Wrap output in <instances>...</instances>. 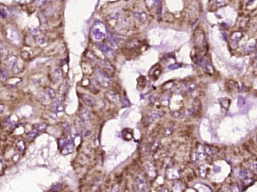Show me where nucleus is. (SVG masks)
I'll return each mask as SVG.
<instances>
[{"label": "nucleus", "instance_id": "obj_14", "mask_svg": "<svg viewBox=\"0 0 257 192\" xmlns=\"http://www.w3.org/2000/svg\"><path fill=\"white\" fill-rule=\"evenodd\" d=\"M255 44H256V40L255 39H249L246 43V44L244 46L243 49L245 53H250L253 50L254 48L255 47Z\"/></svg>", "mask_w": 257, "mask_h": 192}, {"label": "nucleus", "instance_id": "obj_48", "mask_svg": "<svg viewBox=\"0 0 257 192\" xmlns=\"http://www.w3.org/2000/svg\"><path fill=\"white\" fill-rule=\"evenodd\" d=\"M159 192H169V191L167 188H162L161 190H159Z\"/></svg>", "mask_w": 257, "mask_h": 192}, {"label": "nucleus", "instance_id": "obj_51", "mask_svg": "<svg viewBox=\"0 0 257 192\" xmlns=\"http://www.w3.org/2000/svg\"><path fill=\"white\" fill-rule=\"evenodd\" d=\"M256 54H257V47H256Z\"/></svg>", "mask_w": 257, "mask_h": 192}, {"label": "nucleus", "instance_id": "obj_36", "mask_svg": "<svg viewBox=\"0 0 257 192\" xmlns=\"http://www.w3.org/2000/svg\"><path fill=\"white\" fill-rule=\"evenodd\" d=\"M7 77V73L5 70H1V80H5Z\"/></svg>", "mask_w": 257, "mask_h": 192}, {"label": "nucleus", "instance_id": "obj_1", "mask_svg": "<svg viewBox=\"0 0 257 192\" xmlns=\"http://www.w3.org/2000/svg\"><path fill=\"white\" fill-rule=\"evenodd\" d=\"M96 78H97L98 82L100 83V85L102 86L104 88H107L109 87L111 84V77H109V75L107 74L105 72L102 71V70H97L96 73Z\"/></svg>", "mask_w": 257, "mask_h": 192}, {"label": "nucleus", "instance_id": "obj_43", "mask_svg": "<svg viewBox=\"0 0 257 192\" xmlns=\"http://www.w3.org/2000/svg\"><path fill=\"white\" fill-rule=\"evenodd\" d=\"M180 65H177V64H173V65H170V66H168V68L170 69V70H175V69H177L180 67Z\"/></svg>", "mask_w": 257, "mask_h": 192}, {"label": "nucleus", "instance_id": "obj_42", "mask_svg": "<svg viewBox=\"0 0 257 192\" xmlns=\"http://www.w3.org/2000/svg\"><path fill=\"white\" fill-rule=\"evenodd\" d=\"M46 42H47V40H46V39H45V37H41V38H40L39 39H38V43H39L40 45V44H42V45L45 44V43H46Z\"/></svg>", "mask_w": 257, "mask_h": 192}, {"label": "nucleus", "instance_id": "obj_34", "mask_svg": "<svg viewBox=\"0 0 257 192\" xmlns=\"http://www.w3.org/2000/svg\"><path fill=\"white\" fill-rule=\"evenodd\" d=\"M7 55H8V50H7V49L4 46L1 45V57H2V58L6 57Z\"/></svg>", "mask_w": 257, "mask_h": 192}, {"label": "nucleus", "instance_id": "obj_19", "mask_svg": "<svg viewBox=\"0 0 257 192\" xmlns=\"http://www.w3.org/2000/svg\"><path fill=\"white\" fill-rule=\"evenodd\" d=\"M99 48L100 49L101 51L104 53L106 56H112L113 54V50L111 49V48L109 46H108L107 45L102 44V43H99Z\"/></svg>", "mask_w": 257, "mask_h": 192}, {"label": "nucleus", "instance_id": "obj_7", "mask_svg": "<svg viewBox=\"0 0 257 192\" xmlns=\"http://www.w3.org/2000/svg\"><path fill=\"white\" fill-rule=\"evenodd\" d=\"M145 170H146V172H147L149 177L153 178L157 176V170H156L155 167L153 166V164H151L150 162L147 161L145 163Z\"/></svg>", "mask_w": 257, "mask_h": 192}, {"label": "nucleus", "instance_id": "obj_23", "mask_svg": "<svg viewBox=\"0 0 257 192\" xmlns=\"http://www.w3.org/2000/svg\"><path fill=\"white\" fill-rule=\"evenodd\" d=\"M123 136L126 140L130 141V140H131L132 137H133V133H132V131H130V130L125 129L124 131H123Z\"/></svg>", "mask_w": 257, "mask_h": 192}, {"label": "nucleus", "instance_id": "obj_50", "mask_svg": "<svg viewBox=\"0 0 257 192\" xmlns=\"http://www.w3.org/2000/svg\"><path fill=\"white\" fill-rule=\"evenodd\" d=\"M255 66L257 67V57H256V59L255 60Z\"/></svg>", "mask_w": 257, "mask_h": 192}, {"label": "nucleus", "instance_id": "obj_5", "mask_svg": "<svg viewBox=\"0 0 257 192\" xmlns=\"http://www.w3.org/2000/svg\"><path fill=\"white\" fill-rule=\"evenodd\" d=\"M105 97L109 102L113 103V104H118L120 101L119 94L113 90H109V91L106 92Z\"/></svg>", "mask_w": 257, "mask_h": 192}, {"label": "nucleus", "instance_id": "obj_22", "mask_svg": "<svg viewBox=\"0 0 257 192\" xmlns=\"http://www.w3.org/2000/svg\"><path fill=\"white\" fill-rule=\"evenodd\" d=\"M197 154H198V158L199 159V160H204V158L206 157L207 154H206V152H205V150H204V147L201 146V145L198 147V153H197Z\"/></svg>", "mask_w": 257, "mask_h": 192}, {"label": "nucleus", "instance_id": "obj_12", "mask_svg": "<svg viewBox=\"0 0 257 192\" xmlns=\"http://www.w3.org/2000/svg\"><path fill=\"white\" fill-rule=\"evenodd\" d=\"M74 149H75V146H74L73 141L71 139H69V141H68V143L67 144L66 146L62 148V154L64 155L70 154L73 153Z\"/></svg>", "mask_w": 257, "mask_h": 192}, {"label": "nucleus", "instance_id": "obj_29", "mask_svg": "<svg viewBox=\"0 0 257 192\" xmlns=\"http://www.w3.org/2000/svg\"><path fill=\"white\" fill-rule=\"evenodd\" d=\"M37 134H38V131H36V130L33 129V131H31L30 132L28 133L27 134H26V137H27V138L29 140H32L33 138H34L36 136V135H37Z\"/></svg>", "mask_w": 257, "mask_h": 192}, {"label": "nucleus", "instance_id": "obj_11", "mask_svg": "<svg viewBox=\"0 0 257 192\" xmlns=\"http://www.w3.org/2000/svg\"><path fill=\"white\" fill-rule=\"evenodd\" d=\"M160 73H161V68H160V65H155L153 68L151 69L150 72V76L152 79L153 80H157L159 77H160Z\"/></svg>", "mask_w": 257, "mask_h": 192}, {"label": "nucleus", "instance_id": "obj_38", "mask_svg": "<svg viewBox=\"0 0 257 192\" xmlns=\"http://www.w3.org/2000/svg\"><path fill=\"white\" fill-rule=\"evenodd\" d=\"M30 32L33 35V36H37V35L40 33L39 28H34V29H31Z\"/></svg>", "mask_w": 257, "mask_h": 192}, {"label": "nucleus", "instance_id": "obj_39", "mask_svg": "<svg viewBox=\"0 0 257 192\" xmlns=\"http://www.w3.org/2000/svg\"><path fill=\"white\" fill-rule=\"evenodd\" d=\"M112 192H122L121 188H120V186L119 185H115L114 187H113V190H112Z\"/></svg>", "mask_w": 257, "mask_h": 192}, {"label": "nucleus", "instance_id": "obj_49", "mask_svg": "<svg viewBox=\"0 0 257 192\" xmlns=\"http://www.w3.org/2000/svg\"><path fill=\"white\" fill-rule=\"evenodd\" d=\"M2 107H3V105H2V104H1V114L2 113ZM3 109H4V108H3Z\"/></svg>", "mask_w": 257, "mask_h": 192}, {"label": "nucleus", "instance_id": "obj_31", "mask_svg": "<svg viewBox=\"0 0 257 192\" xmlns=\"http://www.w3.org/2000/svg\"><path fill=\"white\" fill-rule=\"evenodd\" d=\"M207 173V167L204 164H202L200 166V174H201V176L202 177H204L206 176Z\"/></svg>", "mask_w": 257, "mask_h": 192}, {"label": "nucleus", "instance_id": "obj_3", "mask_svg": "<svg viewBox=\"0 0 257 192\" xmlns=\"http://www.w3.org/2000/svg\"><path fill=\"white\" fill-rule=\"evenodd\" d=\"M136 187L139 192H147L148 190V184L146 178L143 176L140 175L136 179Z\"/></svg>", "mask_w": 257, "mask_h": 192}, {"label": "nucleus", "instance_id": "obj_13", "mask_svg": "<svg viewBox=\"0 0 257 192\" xmlns=\"http://www.w3.org/2000/svg\"><path fill=\"white\" fill-rule=\"evenodd\" d=\"M167 175L170 180H176L180 177V172L176 168H169L167 171Z\"/></svg>", "mask_w": 257, "mask_h": 192}, {"label": "nucleus", "instance_id": "obj_18", "mask_svg": "<svg viewBox=\"0 0 257 192\" xmlns=\"http://www.w3.org/2000/svg\"><path fill=\"white\" fill-rule=\"evenodd\" d=\"M8 37H9V39H10V40L12 41V42H13L14 43H19L16 41V39L19 41V42H20L19 35H18V33L16 32V31H15V30L11 31V29L10 30H9Z\"/></svg>", "mask_w": 257, "mask_h": 192}, {"label": "nucleus", "instance_id": "obj_9", "mask_svg": "<svg viewBox=\"0 0 257 192\" xmlns=\"http://www.w3.org/2000/svg\"><path fill=\"white\" fill-rule=\"evenodd\" d=\"M62 72L60 69L56 68L54 70V71L52 72L50 76L51 81L54 83H59L60 81H61L62 80Z\"/></svg>", "mask_w": 257, "mask_h": 192}, {"label": "nucleus", "instance_id": "obj_24", "mask_svg": "<svg viewBox=\"0 0 257 192\" xmlns=\"http://www.w3.org/2000/svg\"><path fill=\"white\" fill-rule=\"evenodd\" d=\"M219 103L221 105V107L225 108V109H228L230 106V101L229 99L228 98H221L219 100Z\"/></svg>", "mask_w": 257, "mask_h": 192}, {"label": "nucleus", "instance_id": "obj_45", "mask_svg": "<svg viewBox=\"0 0 257 192\" xmlns=\"http://www.w3.org/2000/svg\"><path fill=\"white\" fill-rule=\"evenodd\" d=\"M215 3L218 5V6L221 7V6H222V5H225V4H226V2H224V1H216V2H215Z\"/></svg>", "mask_w": 257, "mask_h": 192}, {"label": "nucleus", "instance_id": "obj_16", "mask_svg": "<svg viewBox=\"0 0 257 192\" xmlns=\"http://www.w3.org/2000/svg\"><path fill=\"white\" fill-rule=\"evenodd\" d=\"M242 37V33L241 32H233L231 36V39H232V46L234 48V45H235V47L237 46V43Z\"/></svg>", "mask_w": 257, "mask_h": 192}, {"label": "nucleus", "instance_id": "obj_46", "mask_svg": "<svg viewBox=\"0 0 257 192\" xmlns=\"http://www.w3.org/2000/svg\"><path fill=\"white\" fill-rule=\"evenodd\" d=\"M231 188H232V192H239V189H238L237 185L232 186V187H231Z\"/></svg>", "mask_w": 257, "mask_h": 192}, {"label": "nucleus", "instance_id": "obj_15", "mask_svg": "<svg viewBox=\"0 0 257 192\" xmlns=\"http://www.w3.org/2000/svg\"><path fill=\"white\" fill-rule=\"evenodd\" d=\"M80 118L82 122H88L92 119V114L88 109H83L80 113Z\"/></svg>", "mask_w": 257, "mask_h": 192}, {"label": "nucleus", "instance_id": "obj_37", "mask_svg": "<svg viewBox=\"0 0 257 192\" xmlns=\"http://www.w3.org/2000/svg\"><path fill=\"white\" fill-rule=\"evenodd\" d=\"M195 88H196V85L195 84H194V83H192V84H191V85H189L187 87V91L189 92V93H191L192 91H194V90H195Z\"/></svg>", "mask_w": 257, "mask_h": 192}, {"label": "nucleus", "instance_id": "obj_21", "mask_svg": "<svg viewBox=\"0 0 257 192\" xmlns=\"http://www.w3.org/2000/svg\"><path fill=\"white\" fill-rule=\"evenodd\" d=\"M16 60L17 58L16 56H9L8 58H7L6 60H5V65H6L8 67H10V68H12V67H13L14 65L16 64Z\"/></svg>", "mask_w": 257, "mask_h": 192}, {"label": "nucleus", "instance_id": "obj_17", "mask_svg": "<svg viewBox=\"0 0 257 192\" xmlns=\"http://www.w3.org/2000/svg\"><path fill=\"white\" fill-rule=\"evenodd\" d=\"M134 16L136 19H138L140 22H145L147 19V15L145 12L143 11H137L134 12Z\"/></svg>", "mask_w": 257, "mask_h": 192}, {"label": "nucleus", "instance_id": "obj_2", "mask_svg": "<svg viewBox=\"0 0 257 192\" xmlns=\"http://www.w3.org/2000/svg\"><path fill=\"white\" fill-rule=\"evenodd\" d=\"M92 36L96 40L101 41L106 37V32L100 27H99L98 23H96V25H94L93 27H92Z\"/></svg>", "mask_w": 257, "mask_h": 192}, {"label": "nucleus", "instance_id": "obj_30", "mask_svg": "<svg viewBox=\"0 0 257 192\" xmlns=\"http://www.w3.org/2000/svg\"><path fill=\"white\" fill-rule=\"evenodd\" d=\"M159 146H160V142H159V141H155V142H153L151 145V147H150V151H151V152L154 153V152L157 151V149L159 148Z\"/></svg>", "mask_w": 257, "mask_h": 192}, {"label": "nucleus", "instance_id": "obj_6", "mask_svg": "<svg viewBox=\"0 0 257 192\" xmlns=\"http://www.w3.org/2000/svg\"><path fill=\"white\" fill-rule=\"evenodd\" d=\"M239 177L242 179L244 183H245L246 184H250L252 181V174L249 170H245V169H242L239 171Z\"/></svg>", "mask_w": 257, "mask_h": 192}, {"label": "nucleus", "instance_id": "obj_27", "mask_svg": "<svg viewBox=\"0 0 257 192\" xmlns=\"http://www.w3.org/2000/svg\"><path fill=\"white\" fill-rule=\"evenodd\" d=\"M33 128L39 132V131H43L47 128V124L43 123V124H38L34 125Z\"/></svg>", "mask_w": 257, "mask_h": 192}, {"label": "nucleus", "instance_id": "obj_47", "mask_svg": "<svg viewBox=\"0 0 257 192\" xmlns=\"http://www.w3.org/2000/svg\"><path fill=\"white\" fill-rule=\"evenodd\" d=\"M6 15H7V13L5 12V11L2 9H1V17L5 18V17H6Z\"/></svg>", "mask_w": 257, "mask_h": 192}, {"label": "nucleus", "instance_id": "obj_35", "mask_svg": "<svg viewBox=\"0 0 257 192\" xmlns=\"http://www.w3.org/2000/svg\"><path fill=\"white\" fill-rule=\"evenodd\" d=\"M219 192H232V188L228 186H223L220 189Z\"/></svg>", "mask_w": 257, "mask_h": 192}, {"label": "nucleus", "instance_id": "obj_25", "mask_svg": "<svg viewBox=\"0 0 257 192\" xmlns=\"http://www.w3.org/2000/svg\"><path fill=\"white\" fill-rule=\"evenodd\" d=\"M16 147L20 153H23L26 148V145H25V143H24V141H22V140L18 141L16 144Z\"/></svg>", "mask_w": 257, "mask_h": 192}, {"label": "nucleus", "instance_id": "obj_40", "mask_svg": "<svg viewBox=\"0 0 257 192\" xmlns=\"http://www.w3.org/2000/svg\"><path fill=\"white\" fill-rule=\"evenodd\" d=\"M251 167H252V170H253L254 171H255V173L257 174V161H254L253 163H252Z\"/></svg>", "mask_w": 257, "mask_h": 192}, {"label": "nucleus", "instance_id": "obj_8", "mask_svg": "<svg viewBox=\"0 0 257 192\" xmlns=\"http://www.w3.org/2000/svg\"><path fill=\"white\" fill-rule=\"evenodd\" d=\"M62 97L57 99L53 104V111L54 114H58L64 111V105H63V100Z\"/></svg>", "mask_w": 257, "mask_h": 192}, {"label": "nucleus", "instance_id": "obj_10", "mask_svg": "<svg viewBox=\"0 0 257 192\" xmlns=\"http://www.w3.org/2000/svg\"><path fill=\"white\" fill-rule=\"evenodd\" d=\"M81 98H82L84 104H86V105L89 106V107H95V106H96V100L92 97H91V96L88 95V94H82V95H81Z\"/></svg>", "mask_w": 257, "mask_h": 192}, {"label": "nucleus", "instance_id": "obj_26", "mask_svg": "<svg viewBox=\"0 0 257 192\" xmlns=\"http://www.w3.org/2000/svg\"><path fill=\"white\" fill-rule=\"evenodd\" d=\"M204 150H205V152H206L207 154L208 155H215L217 153L216 149H215L214 147H211L210 146H206L204 147Z\"/></svg>", "mask_w": 257, "mask_h": 192}, {"label": "nucleus", "instance_id": "obj_33", "mask_svg": "<svg viewBox=\"0 0 257 192\" xmlns=\"http://www.w3.org/2000/svg\"><path fill=\"white\" fill-rule=\"evenodd\" d=\"M47 94L49 95V97H50L51 99H54L55 97H56V93H55V90H53V89H51V88L47 89Z\"/></svg>", "mask_w": 257, "mask_h": 192}, {"label": "nucleus", "instance_id": "obj_32", "mask_svg": "<svg viewBox=\"0 0 257 192\" xmlns=\"http://www.w3.org/2000/svg\"><path fill=\"white\" fill-rule=\"evenodd\" d=\"M182 184L181 183H177L174 184V187H173V190L174 192H181L182 190Z\"/></svg>", "mask_w": 257, "mask_h": 192}, {"label": "nucleus", "instance_id": "obj_52", "mask_svg": "<svg viewBox=\"0 0 257 192\" xmlns=\"http://www.w3.org/2000/svg\"></svg>", "mask_w": 257, "mask_h": 192}, {"label": "nucleus", "instance_id": "obj_44", "mask_svg": "<svg viewBox=\"0 0 257 192\" xmlns=\"http://www.w3.org/2000/svg\"><path fill=\"white\" fill-rule=\"evenodd\" d=\"M172 132H173V129H172V128L169 127V128H167V130H166V131H165V134H166V135H167V136H168V135L171 134H172Z\"/></svg>", "mask_w": 257, "mask_h": 192}, {"label": "nucleus", "instance_id": "obj_20", "mask_svg": "<svg viewBox=\"0 0 257 192\" xmlns=\"http://www.w3.org/2000/svg\"><path fill=\"white\" fill-rule=\"evenodd\" d=\"M38 98H39V101H40L41 103L44 104H48L50 102V97H49L47 93H40L38 95Z\"/></svg>", "mask_w": 257, "mask_h": 192}, {"label": "nucleus", "instance_id": "obj_4", "mask_svg": "<svg viewBox=\"0 0 257 192\" xmlns=\"http://www.w3.org/2000/svg\"><path fill=\"white\" fill-rule=\"evenodd\" d=\"M163 116H164V114H163L162 111H153V112H151L149 114L148 117L147 118L146 124H147V125H149V124H150L151 123L154 122V121H157V120L163 118Z\"/></svg>", "mask_w": 257, "mask_h": 192}, {"label": "nucleus", "instance_id": "obj_41", "mask_svg": "<svg viewBox=\"0 0 257 192\" xmlns=\"http://www.w3.org/2000/svg\"><path fill=\"white\" fill-rule=\"evenodd\" d=\"M150 101L152 104H154L157 101V98L156 96H152L150 97Z\"/></svg>", "mask_w": 257, "mask_h": 192}, {"label": "nucleus", "instance_id": "obj_28", "mask_svg": "<svg viewBox=\"0 0 257 192\" xmlns=\"http://www.w3.org/2000/svg\"><path fill=\"white\" fill-rule=\"evenodd\" d=\"M138 45H139V41L137 40V39H132V40H130V42L127 43L128 47L131 48V49L136 47Z\"/></svg>", "mask_w": 257, "mask_h": 192}]
</instances>
